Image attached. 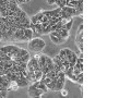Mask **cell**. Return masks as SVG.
<instances>
[{
  "instance_id": "1",
  "label": "cell",
  "mask_w": 131,
  "mask_h": 98,
  "mask_svg": "<svg viewBox=\"0 0 131 98\" xmlns=\"http://www.w3.org/2000/svg\"><path fill=\"white\" fill-rule=\"evenodd\" d=\"M45 47V41L41 37H35L28 40V49L34 52H41Z\"/></svg>"
},
{
  "instance_id": "2",
  "label": "cell",
  "mask_w": 131,
  "mask_h": 98,
  "mask_svg": "<svg viewBox=\"0 0 131 98\" xmlns=\"http://www.w3.org/2000/svg\"><path fill=\"white\" fill-rule=\"evenodd\" d=\"M43 94H45L43 90L35 87L34 85H31L28 87V95H30V97H43L42 96Z\"/></svg>"
},
{
  "instance_id": "3",
  "label": "cell",
  "mask_w": 131,
  "mask_h": 98,
  "mask_svg": "<svg viewBox=\"0 0 131 98\" xmlns=\"http://www.w3.org/2000/svg\"><path fill=\"white\" fill-rule=\"evenodd\" d=\"M49 38H50V40H52L54 44H56V45H59V44H61V43H64V41L67 40V39L62 38V37L54 36V35H52V34H49Z\"/></svg>"
},
{
  "instance_id": "4",
  "label": "cell",
  "mask_w": 131,
  "mask_h": 98,
  "mask_svg": "<svg viewBox=\"0 0 131 98\" xmlns=\"http://www.w3.org/2000/svg\"><path fill=\"white\" fill-rule=\"evenodd\" d=\"M45 59H46V67L49 69V71H50V70H54V61H52V58L45 54Z\"/></svg>"
},
{
  "instance_id": "5",
  "label": "cell",
  "mask_w": 131,
  "mask_h": 98,
  "mask_svg": "<svg viewBox=\"0 0 131 98\" xmlns=\"http://www.w3.org/2000/svg\"><path fill=\"white\" fill-rule=\"evenodd\" d=\"M72 25H73V19H70V20H68L67 22H66V23H64L63 25H62L61 29H67V31H69V32H70V29H71Z\"/></svg>"
},
{
  "instance_id": "6",
  "label": "cell",
  "mask_w": 131,
  "mask_h": 98,
  "mask_svg": "<svg viewBox=\"0 0 131 98\" xmlns=\"http://www.w3.org/2000/svg\"><path fill=\"white\" fill-rule=\"evenodd\" d=\"M57 32L60 34V36H61L62 38L68 39V37H69V31L63 29H57Z\"/></svg>"
},
{
  "instance_id": "7",
  "label": "cell",
  "mask_w": 131,
  "mask_h": 98,
  "mask_svg": "<svg viewBox=\"0 0 131 98\" xmlns=\"http://www.w3.org/2000/svg\"><path fill=\"white\" fill-rule=\"evenodd\" d=\"M38 65L39 69H43L44 67H46V59H45V54H41V57L38 59Z\"/></svg>"
},
{
  "instance_id": "8",
  "label": "cell",
  "mask_w": 131,
  "mask_h": 98,
  "mask_svg": "<svg viewBox=\"0 0 131 98\" xmlns=\"http://www.w3.org/2000/svg\"><path fill=\"white\" fill-rule=\"evenodd\" d=\"M24 35L27 37L28 40H31V39L33 38V29H32L31 27H30V29H24Z\"/></svg>"
},
{
  "instance_id": "9",
  "label": "cell",
  "mask_w": 131,
  "mask_h": 98,
  "mask_svg": "<svg viewBox=\"0 0 131 98\" xmlns=\"http://www.w3.org/2000/svg\"><path fill=\"white\" fill-rule=\"evenodd\" d=\"M31 61L32 63H33V68H34V71H41V69H39V65H38V60L35 59V58H31Z\"/></svg>"
},
{
  "instance_id": "10",
  "label": "cell",
  "mask_w": 131,
  "mask_h": 98,
  "mask_svg": "<svg viewBox=\"0 0 131 98\" xmlns=\"http://www.w3.org/2000/svg\"><path fill=\"white\" fill-rule=\"evenodd\" d=\"M63 87H64V82H62V81H57L56 87H55V92H60Z\"/></svg>"
},
{
  "instance_id": "11",
  "label": "cell",
  "mask_w": 131,
  "mask_h": 98,
  "mask_svg": "<svg viewBox=\"0 0 131 98\" xmlns=\"http://www.w3.org/2000/svg\"><path fill=\"white\" fill-rule=\"evenodd\" d=\"M37 88L42 89L44 93H47V92H48V88H47L46 84H45V83H44L42 80H39V84H38V86H37Z\"/></svg>"
},
{
  "instance_id": "12",
  "label": "cell",
  "mask_w": 131,
  "mask_h": 98,
  "mask_svg": "<svg viewBox=\"0 0 131 98\" xmlns=\"http://www.w3.org/2000/svg\"><path fill=\"white\" fill-rule=\"evenodd\" d=\"M56 76H57V78H58V81H62V82H64V81H66V74H64V72H62V71L57 72L56 73Z\"/></svg>"
},
{
  "instance_id": "13",
  "label": "cell",
  "mask_w": 131,
  "mask_h": 98,
  "mask_svg": "<svg viewBox=\"0 0 131 98\" xmlns=\"http://www.w3.org/2000/svg\"><path fill=\"white\" fill-rule=\"evenodd\" d=\"M34 25H35V31L42 36V35H43V26H42V23H39L38 22V23L34 24Z\"/></svg>"
},
{
  "instance_id": "14",
  "label": "cell",
  "mask_w": 131,
  "mask_h": 98,
  "mask_svg": "<svg viewBox=\"0 0 131 98\" xmlns=\"http://www.w3.org/2000/svg\"><path fill=\"white\" fill-rule=\"evenodd\" d=\"M26 54H28V51L26 50V49L20 48V49H19V51L16 52V58H21L22 56H25Z\"/></svg>"
},
{
  "instance_id": "15",
  "label": "cell",
  "mask_w": 131,
  "mask_h": 98,
  "mask_svg": "<svg viewBox=\"0 0 131 98\" xmlns=\"http://www.w3.org/2000/svg\"><path fill=\"white\" fill-rule=\"evenodd\" d=\"M18 59L20 60L21 62H26V63H27V62L30 61V59H31V54H30V52H28V54H26L25 56H22L21 58H18Z\"/></svg>"
},
{
  "instance_id": "16",
  "label": "cell",
  "mask_w": 131,
  "mask_h": 98,
  "mask_svg": "<svg viewBox=\"0 0 131 98\" xmlns=\"http://www.w3.org/2000/svg\"><path fill=\"white\" fill-rule=\"evenodd\" d=\"M52 61H54V63H55V64H58V65H59V67L62 64V60H61V58L59 57V54H57L56 57H55L54 59H52Z\"/></svg>"
},
{
  "instance_id": "17",
  "label": "cell",
  "mask_w": 131,
  "mask_h": 98,
  "mask_svg": "<svg viewBox=\"0 0 131 98\" xmlns=\"http://www.w3.org/2000/svg\"><path fill=\"white\" fill-rule=\"evenodd\" d=\"M77 83L80 84V85H82L83 84V72L79 73V74L77 75Z\"/></svg>"
},
{
  "instance_id": "18",
  "label": "cell",
  "mask_w": 131,
  "mask_h": 98,
  "mask_svg": "<svg viewBox=\"0 0 131 98\" xmlns=\"http://www.w3.org/2000/svg\"><path fill=\"white\" fill-rule=\"evenodd\" d=\"M75 43H83V32L78 33L77 37H75Z\"/></svg>"
},
{
  "instance_id": "19",
  "label": "cell",
  "mask_w": 131,
  "mask_h": 98,
  "mask_svg": "<svg viewBox=\"0 0 131 98\" xmlns=\"http://www.w3.org/2000/svg\"><path fill=\"white\" fill-rule=\"evenodd\" d=\"M55 5H58V8H62L66 5V0H56V3Z\"/></svg>"
},
{
  "instance_id": "20",
  "label": "cell",
  "mask_w": 131,
  "mask_h": 98,
  "mask_svg": "<svg viewBox=\"0 0 131 98\" xmlns=\"http://www.w3.org/2000/svg\"><path fill=\"white\" fill-rule=\"evenodd\" d=\"M52 33V27L50 26H47L45 29H43V35H49V34Z\"/></svg>"
},
{
  "instance_id": "21",
  "label": "cell",
  "mask_w": 131,
  "mask_h": 98,
  "mask_svg": "<svg viewBox=\"0 0 131 98\" xmlns=\"http://www.w3.org/2000/svg\"><path fill=\"white\" fill-rule=\"evenodd\" d=\"M55 76H56V72H55L54 70H50V71H48V72L46 73V78H55Z\"/></svg>"
},
{
  "instance_id": "22",
  "label": "cell",
  "mask_w": 131,
  "mask_h": 98,
  "mask_svg": "<svg viewBox=\"0 0 131 98\" xmlns=\"http://www.w3.org/2000/svg\"><path fill=\"white\" fill-rule=\"evenodd\" d=\"M58 54H59V57L61 58L62 61H63V60H68V59H67V56H66V54H64V50H63V49H61Z\"/></svg>"
},
{
  "instance_id": "23",
  "label": "cell",
  "mask_w": 131,
  "mask_h": 98,
  "mask_svg": "<svg viewBox=\"0 0 131 98\" xmlns=\"http://www.w3.org/2000/svg\"><path fill=\"white\" fill-rule=\"evenodd\" d=\"M42 76H43V72H42V71H36L35 72V80L39 81L42 78Z\"/></svg>"
},
{
  "instance_id": "24",
  "label": "cell",
  "mask_w": 131,
  "mask_h": 98,
  "mask_svg": "<svg viewBox=\"0 0 131 98\" xmlns=\"http://www.w3.org/2000/svg\"><path fill=\"white\" fill-rule=\"evenodd\" d=\"M63 50H64V54H66V56H67V59L70 57V56H71L72 54H73V51H72L70 48H64Z\"/></svg>"
},
{
  "instance_id": "25",
  "label": "cell",
  "mask_w": 131,
  "mask_h": 98,
  "mask_svg": "<svg viewBox=\"0 0 131 98\" xmlns=\"http://www.w3.org/2000/svg\"><path fill=\"white\" fill-rule=\"evenodd\" d=\"M7 94H8V90H7V89L0 90V98H5V97H7Z\"/></svg>"
},
{
  "instance_id": "26",
  "label": "cell",
  "mask_w": 131,
  "mask_h": 98,
  "mask_svg": "<svg viewBox=\"0 0 131 98\" xmlns=\"http://www.w3.org/2000/svg\"><path fill=\"white\" fill-rule=\"evenodd\" d=\"M18 41H28V39H27V37L23 34V35H21V36L18 38Z\"/></svg>"
},
{
  "instance_id": "27",
  "label": "cell",
  "mask_w": 131,
  "mask_h": 98,
  "mask_svg": "<svg viewBox=\"0 0 131 98\" xmlns=\"http://www.w3.org/2000/svg\"><path fill=\"white\" fill-rule=\"evenodd\" d=\"M60 93H61V96H62V97H67V96H68V90L64 89V88H62V89L60 90Z\"/></svg>"
},
{
  "instance_id": "28",
  "label": "cell",
  "mask_w": 131,
  "mask_h": 98,
  "mask_svg": "<svg viewBox=\"0 0 131 98\" xmlns=\"http://www.w3.org/2000/svg\"><path fill=\"white\" fill-rule=\"evenodd\" d=\"M30 21H31V23H33V24L38 23V20H37V18H36L35 15H33V16H32V18H31V20H30Z\"/></svg>"
},
{
  "instance_id": "29",
  "label": "cell",
  "mask_w": 131,
  "mask_h": 98,
  "mask_svg": "<svg viewBox=\"0 0 131 98\" xmlns=\"http://www.w3.org/2000/svg\"><path fill=\"white\" fill-rule=\"evenodd\" d=\"M43 15H44V14H43V11H39L38 13H36V14H35V16L37 18V20H38V21L41 20L42 18H43Z\"/></svg>"
},
{
  "instance_id": "30",
  "label": "cell",
  "mask_w": 131,
  "mask_h": 98,
  "mask_svg": "<svg viewBox=\"0 0 131 98\" xmlns=\"http://www.w3.org/2000/svg\"><path fill=\"white\" fill-rule=\"evenodd\" d=\"M75 44H77V46H78V48H79L80 52H82L83 51V43H75Z\"/></svg>"
},
{
  "instance_id": "31",
  "label": "cell",
  "mask_w": 131,
  "mask_h": 98,
  "mask_svg": "<svg viewBox=\"0 0 131 98\" xmlns=\"http://www.w3.org/2000/svg\"><path fill=\"white\" fill-rule=\"evenodd\" d=\"M56 3V0H47V5H55Z\"/></svg>"
},
{
  "instance_id": "32",
  "label": "cell",
  "mask_w": 131,
  "mask_h": 98,
  "mask_svg": "<svg viewBox=\"0 0 131 98\" xmlns=\"http://www.w3.org/2000/svg\"><path fill=\"white\" fill-rule=\"evenodd\" d=\"M81 32H83V24L81 23L79 26V29H78V33H81Z\"/></svg>"
},
{
  "instance_id": "33",
  "label": "cell",
  "mask_w": 131,
  "mask_h": 98,
  "mask_svg": "<svg viewBox=\"0 0 131 98\" xmlns=\"http://www.w3.org/2000/svg\"><path fill=\"white\" fill-rule=\"evenodd\" d=\"M16 3H18V5H21V3H26L25 0H16Z\"/></svg>"
},
{
  "instance_id": "34",
  "label": "cell",
  "mask_w": 131,
  "mask_h": 98,
  "mask_svg": "<svg viewBox=\"0 0 131 98\" xmlns=\"http://www.w3.org/2000/svg\"><path fill=\"white\" fill-rule=\"evenodd\" d=\"M3 37H2V34H1V32H0V40H2Z\"/></svg>"
},
{
  "instance_id": "35",
  "label": "cell",
  "mask_w": 131,
  "mask_h": 98,
  "mask_svg": "<svg viewBox=\"0 0 131 98\" xmlns=\"http://www.w3.org/2000/svg\"><path fill=\"white\" fill-rule=\"evenodd\" d=\"M25 1H26V2H30V1H31V0H25Z\"/></svg>"
}]
</instances>
